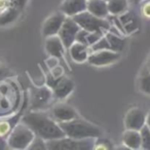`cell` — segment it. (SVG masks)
<instances>
[{"label":"cell","instance_id":"obj_1","mask_svg":"<svg viewBox=\"0 0 150 150\" xmlns=\"http://www.w3.org/2000/svg\"><path fill=\"white\" fill-rule=\"evenodd\" d=\"M21 121L27 125L36 136H39L45 141L66 137L63 129L59 125V122L40 110L30 111L29 113L22 116Z\"/></svg>","mask_w":150,"mask_h":150},{"label":"cell","instance_id":"obj_2","mask_svg":"<svg viewBox=\"0 0 150 150\" xmlns=\"http://www.w3.org/2000/svg\"><path fill=\"white\" fill-rule=\"evenodd\" d=\"M59 125L63 129L66 137L73 139H86V138L97 139L102 136V131L98 125L80 117H76L69 121L59 122Z\"/></svg>","mask_w":150,"mask_h":150},{"label":"cell","instance_id":"obj_3","mask_svg":"<svg viewBox=\"0 0 150 150\" xmlns=\"http://www.w3.org/2000/svg\"><path fill=\"white\" fill-rule=\"evenodd\" d=\"M35 136V133L27 125L21 121L13 127L8 137L6 138L8 148L15 150L28 149Z\"/></svg>","mask_w":150,"mask_h":150},{"label":"cell","instance_id":"obj_4","mask_svg":"<svg viewBox=\"0 0 150 150\" xmlns=\"http://www.w3.org/2000/svg\"><path fill=\"white\" fill-rule=\"evenodd\" d=\"M96 138L73 139L64 137L61 139L46 141V148L50 150H93Z\"/></svg>","mask_w":150,"mask_h":150},{"label":"cell","instance_id":"obj_5","mask_svg":"<svg viewBox=\"0 0 150 150\" xmlns=\"http://www.w3.org/2000/svg\"><path fill=\"white\" fill-rule=\"evenodd\" d=\"M73 20L79 25V27L88 32L103 31L107 32L110 30L111 24L107 19L99 18L91 13L90 11H84L80 13L73 16Z\"/></svg>","mask_w":150,"mask_h":150},{"label":"cell","instance_id":"obj_6","mask_svg":"<svg viewBox=\"0 0 150 150\" xmlns=\"http://www.w3.org/2000/svg\"><path fill=\"white\" fill-rule=\"evenodd\" d=\"M46 84L52 90L54 98L60 100L67 98L75 88L74 82L64 75H61L59 77H54L52 74L48 75L46 77Z\"/></svg>","mask_w":150,"mask_h":150},{"label":"cell","instance_id":"obj_7","mask_svg":"<svg viewBox=\"0 0 150 150\" xmlns=\"http://www.w3.org/2000/svg\"><path fill=\"white\" fill-rule=\"evenodd\" d=\"M81 29L76 22L73 20L72 17H67L63 23L58 36L61 38L62 42L64 43L65 47L69 48L75 41H76V35L78 31Z\"/></svg>","mask_w":150,"mask_h":150},{"label":"cell","instance_id":"obj_8","mask_svg":"<svg viewBox=\"0 0 150 150\" xmlns=\"http://www.w3.org/2000/svg\"><path fill=\"white\" fill-rule=\"evenodd\" d=\"M120 59V52H113L111 50H102L92 52L88 56V64L96 67H103L111 65Z\"/></svg>","mask_w":150,"mask_h":150},{"label":"cell","instance_id":"obj_9","mask_svg":"<svg viewBox=\"0 0 150 150\" xmlns=\"http://www.w3.org/2000/svg\"><path fill=\"white\" fill-rule=\"evenodd\" d=\"M67 16L63 13L61 11H54V13L50 16L47 19L44 21L42 24V35L44 37H48V36L52 35H58L59 31H60L61 27H62L63 23L66 20Z\"/></svg>","mask_w":150,"mask_h":150},{"label":"cell","instance_id":"obj_10","mask_svg":"<svg viewBox=\"0 0 150 150\" xmlns=\"http://www.w3.org/2000/svg\"><path fill=\"white\" fill-rule=\"evenodd\" d=\"M146 123V113L139 107H133L125 113L123 125L125 129L140 131Z\"/></svg>","mask_w":150,"mask_h":150},{"label":"cell","instance_id":"obj_11","mask_svg":"<svg viewBox=\"0 0 150 150\" xmlns=\"http://www.w3.org/2000/svg\"><path fill=\"white\" fill-rule=\"evenodd\" d=\"M52 97L54 95L48 86L34 88L31 96L32 110H41L46 105H48Z\"/></svg>","mask_w":150,"mask_h":150},{"label":"cell","instance_id":"obj_12","mask_svg":"<svg viewBox=\"0 0 150 150\" xmlns=\"http://www.w3.org/2000/svg\"><path fill=\"white\" fill-rule=\"evenodd\" d=\"M52 116L57 122L69 121L79 117L77 111L66 103H57L52 108Z\"/></svg>","mask_w":150,"mask_h":150},{"label":"cell","instance_id":"obj_13","mask_svg":"<svg viewBox=\"0 0 150 150\" xmlns=\"http://www.w3.org/2000/svg\"><path fill=\"white\" fill-rule=\"evenodd\" d=\"M44 47L45 50L50 57H54L57 59L63 58L65 54L64 43L62 42L61 38L58 35H52L45 37V42H44Z\"/></svg>","mask_w":150,"mask_h":150},{"label":"cell","instance_id":"obj_14","mask_svg":"<svg viewBox=\"0 0 150 150\" xmlns=\"http://www.w3.org/2000/svg\"><path fill=\"white\" fill-rule=\"evenodd\" d=\"M86 3L88 0H63L59 11L65 13L67 17H73L86 11Z\"/></svg>","mask_w":150,"mask_h":150},{"label":"cell","instance_id":"obj_15","mask_svg":"<svg viewBox=\"0 0 150 150\" xmlns=\"http://www.w3.org/2000/svg\"><path fill=\"white\" fill-rule=\"evenodd\" d=\"M118 18L119 21L122 24L123 29H125L127 34H131L139 29V17H138L135 11H127L123 13H121V15H119Z\"/></svg>","mask_w":150,"mask_h":150},{"label":"cell","instance_id":"obj_16","mask_svg":"<svg viewBox=\"0 0 150 150\" xmlns=\"http://www.w3.org/2000/svg\"><path fill=\"white\" fill-rule=\"evenodd\" d=\"M69 50V54H70L71 58L74 62L76 63H83L88 62V56L91 54L90 46L86 45V44L80 43L78 41H75Z\"/></svg>","mask_w":150,"mask_h":150},{"label":"cell","instance_id":"obj_17","mask_svg":"<svg viewBox=\"0 0 150 150\" xmlns=\"http://www.w3.org/2000/svg\"><path fill=\"white\" fill-rule=\"evenodd\" d=\"M122 144L127 146L129 149L137 150L141 149V134L140 131L137 129H125L121 136Z\"/></svg>","mask_w":150,"mask_h":150},{"label":"cell","instance_id":"obj_18","mask_svg":"<svg viewBox=\"0 0 150 150\" xmlns=\"http://www.w3.org/2000/svg\"><path fill=\"white\" fill-rule=\"evenodd\" d=\"M86 11L103 19H106L109 16L108 4L106 0H88Z\"/></svg>","mask_w":150,"mask_h":150},{"label":"cell","instance_id":"obj_19","mask_svg":"<svg viewBox=\"0 0 150 150\" xmlns=\"http://www.w3.org/2000/svg\"><path fill=\"white\" fill-rule=\"evenodd\" d=\"M22 116H23L22 113H19L15 116L0 119V137L6 139L13 127L19 123V120L22 118Z\"/></svg>","mask_w":150,"mask_h":150},{"label":"cell","instance_id":"obj_20","mask_svg":"<svg viewBox=\"0 0 150 150\" xmlns=\"http://www.w3.org/2000/svg\"><path fill=\"white\" fill-rule=\"evenodd\" d=\"M105 36H106L107 40H108L111 50L117 52H122L125 45V40L119 34L114 33V32H111V31H107L105 32Z\"/></svg>","mask_w":150,"mask_h":150},{"label":"cell","instance_id":"obj_21","mask_svg":"<svg viewBox=\"0 0 150 150\" xmlns=\"http://www.w3.org/2000/svg\"><path fill=\"white\" fill-rule=\"evenodd\" d=\"M20 11H21L15 6H9L4 11H0V27L6 26L17 21L20 16Z\"/></svg>","mask_w":150,"mask_h":150},{"label":"cell","instance_id":"obj_22","mask_svg":"<svg viewBox=\"0 0 150 150\" xmlns=\"http://www.w3.org/2000/svg\"><path fill=\"white\" fill-rule=\"evenodd\" d=\"M107 4L109 15L119 16L127 11L129 0H109L107 1Z\"/></svg>","mask_w":150,"mask_h":150},{"label":"cell","instance_id":"obj_23","mask_svg":"<svg viewBox=\"0 0 150 150\" xmlns=\"http://www.w3.org/2000/svg\"><path fill=\"white\" fill-rule=\"evenodd\" d=\"M139 90L143 94L150 96V71L144 70L139 78Z\"/></svg>","mask_w":150,"mask_h":150},{"label":"cell","instance_id":"obj_24","mask_svg":"<svg viewBox=\"0 0 150 150\" xmlns=\"http://www.w3.org/2000/svg\"><path fill=\"white\" fill-rule=\"evenodd\" d=\"M140 134H141V149L150 150V129L145 125L140 129Z\"/></svg>","mask_w":150,"mask_h":150},{"label":"cell","instance_id":"obj_25","mask_svg":"<svg viewBox=\"0 0 150 150\" xmlns=\"http://www.w3.org/2000/svg\"><path fill=\"white\" fill-rule=\"evenodd\" d=\"M110 150L113 149V144L111 143L110 140L102 138V136L99 138H97L95 141L94 145V150Z\"/></svg>","mask_w":150,"mask_h":150},{"label":"cell","instance_id":"obj_26","mask_svg":"<svg viewBox=\"0 0 150 150\" xmlns=\"http://www.w3.org/2000/svg\"><path fill=\"white\" fill-rule=\"evenodd\" d=\"M46 148V141L42 139L39 136H35L32 142L30 143L28 150H45Z\"/></svg>","mask_w":150,"mask_h":150},{"label":"cell","instance_id":"obj_27","mask_svg":"<svg viewBox=\"0 0 150 150\" xmlns=\"http://www.w3.org/2000/svg\"><path fill=\"white\" fill-rule=\"evenodd\" d=\"M110 50V45H109V42H108V40H107L105 34L103 37H101L100 39L98 40V41L95 42L93 45L90 46L91 52H97V50Z\"/></svg>","mask_w":150,"mask_h":150},{"label":"cell","instance_id":"obj_28","mask_svg":"<svg viewBox=\"0 0 150 150\" xmlns=\"http://www.w3.org/2000/svg\"><path fill=\"white\" fill-rule=\"evenodd\" d=\"M9 76H11V71L9 70V68L6 65L0 63V81L6 79Z\"/></svg>","mask_w":150,"mask_h":150},{"label":"cell","instance_id":"obj_29","mask_svg":"<svg viewBox=\"0 0 150 150\" xmlns=\"http://www.w3.org/2000/svg\"><path fill=\"white\" fill-rule=\"evenodd\" d=\"M141 15L150 20V0H145L141 3Z\"/></svg>","mask_w":150,"mask_h":150},{"label":"cell","instance_id":"obj_30","mask_svg":"<svg viewBox=\"0 0 150 150\" xmlns=\"http://www.w3.org/2000/svg\"><path fill=\"white\" fill-rule=\"evenodd\" d=\"M11 6L17 7L20 11H21L26 5V3L28 2V0H11Z\"/></svg>","mask_w":150,"mask_h":150},{"label":"cell","instance_id":"obj_31","mask_svg":"<svg viewBox=\"0 0 150 150\" xmlns=\"http://www.w3.org/2000/svg\"><path fill=\"white\" fill-rule=\"evenodd\" d=\"M9 6H11V0H0V11H4Z\"/></svg>","mask_w":150,"mask_h":150},{"label":"cell","instance_id":"obj_32","mask_svg":"<svg viewBox=\"0 0 150 150\" xmlns=\"http://www.w3.org/2000/svg\"><path fill=\"white\" fill-rule=\"evenodd\" d=\"M8 149V144H7V140L5 138L0 137V150Z\"/></svg>","mask_w":150,"mask_h":150},{"label":"cell","instance_id":"obj_33","mask_svg":"<svg viewBox=\"0 0 150 150\" xmlns=\"http://www.w3.org/2000/svg\"><path fill=\"white\" fill-rule=\"evenodd\" d=\"M145 125L150 129V110L148 113H146V123Z\"/></svg>","mask_w":150,"mask_h":150},{"label":"cell","instance_id":"obj_34","mask_svg":"<svg viewBox=\"0 0 150 150\" xmlns=\"http://www.w3.org/2000/svg\"><path fill=\"white\" fill-rule=\"evenodd\" d=\"M129 1H131L132 3H133V4H141L142 2H143V1H145V0H129Z\"/></svg>","mask_w":150,"mask_h":150},{"label":"cell","instance_id":"obj_35","mask_svg":"<svg viewBox=\"0 0 150 150\" xmlns=\"http://www.w3.org/2000/svg\"><path fill=\"white\" fill-rule=\"evenodd\" d=\"M147 69L150 71V57H149V60H148V63H147Z\"/></svg>","mask_w":150,"mask_h":150},{"label":"cell","instance_id":"obj_36","mask_svg":"<svg viewBox=\"0 0 150 150\" xmlns=\"http://www.w3.org/2000/svg\"><path fill=\"white\" fill-rule=\"evenodd\" d=\"M106 1H109V0H106Z\"/></svg>","mask_w":150,"mask_h":150}]
</instances>
